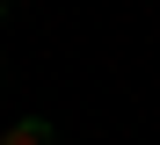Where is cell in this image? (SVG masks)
I'll list each match as a JSON object with an SVG mask.
<instances>
[{"label": "cell", "mask_w": 160, "mask_h": 145, "mask_svg": "<svg viewBox=\"0 0 160 145\" xmlns=\"http://www.w3.org/2000/svg\"><path fill=\"white\" fill-rule=\"evenodd\" d=\"M0 145H58V131H51L44 116H22V123H8V131H0Z\"/></svg>", "instance_id": "6da1fadb"}]
</instances>
